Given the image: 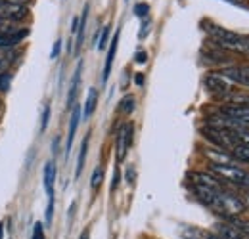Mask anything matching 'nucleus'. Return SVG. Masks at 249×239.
Returning a JSON list of instances; mask_svg holds the SVG:
<instances>
[{"label":"nucleus","instance_id":"8","mask_svg":"<svg viewBox=\"0 0 249 239\" xmlns=\"http://www.w3.org/2000/svg\"><path fill=\"white\" fill-rule=\"evenodd\" d=\"M232 81H228L226 77H222L220 73H213V75H207V79H205V86L207 90L211 92V94H215V96H228L230 94V90H232V85H230Z\"/></svg>","mask_w":249,"mask_h":239},{"label":"nucleus","instance_id":"35","mask_svg":"<svg viewBox=\"0 0 249 239\" xmlns=\"http://www.w3.org/2000/svg\"><path fill=\"white\" fill-rule=\"evenodd\" d=\"M2 230H4V224L0 222V239H2Z\"/></svg>","mask_w":249,"mask_h":239},{"label":"nucleus","instance_id":"31","mask_svg":"<svg viewBox=\"0 0 249 239\" xmlns=\"http://www.w3.org/2000/svg\"><path fill=\"white\" fill-rule=\"evenodd\" d=\"M117 184H119V171H115V172H113V184H111V189H115V188H117Z\"/></svg>","mask_w":249,"mask_h":239},{"label":"nucleus","instance_id":"4","mask_svg":"<svg viewBox=\"0 0 249 239\" xmlns=\"http://www.w3.org/2000/svg\"><path fill=\"white\" fill-rule=\"evenodd\" d=\"M27 16H29V10H27L25 4L10 2V0H0V19L2 21L18 23V21H23Z\"/></svg>","mask_w":249,"mask_h":239},{"label":"nucleus","instance_id":"6","mask_svg":"<svg viewBox=\"0 0 249 239\" xmlns=\"http://www.w3.org/2000/svg\"><path fill=\"white\" fill-rule=\"evenodd\" d=\"M220 115L224 119L234 120L249 128V103H228L220 107Z\"/></svg>","mask_w":249,"mask_h":239},{"label":"nucleus","instance_id":"15","mask_svg":"<svg viewBox=\"0 0 249 239\" xmlns=\"http://www.w3.org/2000/svg\"><path fill=\"white\" fill-rule=\"evenodd\" d=\"M79 120H81V109H79V105H75V107H73V113H71V122H69V132H67V144H65V150H67V153L71 151V146H73V138H75V132H77Z\"/></svg>","mask_w":249,"mask_h":239},{"label":"nucleus","instance_id":"38","mask_svg":"<svg viewBox=\"0 0 249 239\" xmlns=\"http://www.w3.org/2000/svg\"><path fill=\"white\" fill-rule=\"evenodd\" d=\"M248 197H249V186H248Z\"/></svg>","mask_w":249,"mask_h":239},{"label":"nucleus","instance_id":"39","mask_svg":"<svg viewBox=\"0 0 249 239\" xmlns=\"http://www.w3.org/2000/svg\"><path fill=\"white\" fill-rule=\"evenodd\" d=\"M248 102H249V100H248Z\"/></svg>","mask_w":249,"mask_h":239},{"label":"nucleus","instance_id":"12","mask_svg":"<svg viewBox=\"0 0 249 239\" xmlns=\"http://www.w3.org/2000/svg\"><path fill=\"white\" fill-rule=\"evenodd\" d=\"M27 34H29L27 29H18V31H12V33H6V34H0V46L14 48V46L19 44Z\"/></svg>","mask_w":249,"mask_h":239},{"label":"nucleus","instance_id":"19","mask_svg":"<svg viewBox=\"0 0 249 239\" xmlns=\"http://www.w3.org/2000/svg\"><path fill=\"white\" fill-rule=\"evenodd\" d=\"M89 140H90V136H87V138L83 140V144H81V153H79V161H77L75 178H79V176H81V172H83V167H85V159H87V151H89Z\"/></svg>","mask_w":249,"mask_h":239},{"label":"nucleus","instance_id":"33","mask_svg":"<svg viewBox=\"0 0 249 239\" xmlns=\"http://www.w3.org/2000/svg\"><path fill=\"white\" fill-rule=\"evenodd\" d=\"M79 239H89V230H85V232L81 234V238H79Z\"/></svg>","mask_w":249,"mask_h":239},{"label":"nucleus","instance_id":"11","mask_svg":"<svg viewBox=\"0 0 249 239\" xmlns=\"http://www.w3.org/2000/svg\"><path fill=\"white\" fill-rule=\"evenodd\" d=\"M119 36H121V33H119V31H115V36L111 38V44H109V50H107V58H106V65H104V75H102L104 83L109 79V73H111V65H113V60H115V52H117V44H119Z\"/></svg>","mask_w":249,"mask_h":239},{"label":"nucleus","instance_id":"13","mask_svg":"<svg viewBox=\"0 0 249 239\" xmlns=\"http://www.w3.org/2000/svg\"><path fill=\"white\" fill-rule=\"evenodd\" d=\"M16 58H18V52L14 48L0 46V75H6L10 71V67L14 65Z\"/></svg>","mask_w":249,"mask_h":239},{"label":"nucleus","instance_id":"5","mask_svg":"<svg viewBox=\"0 0 249 239\" xmlns=\"http://www.w3.org/2000/svg\"><path fill=\"white\" fill-rule=\"evenodd\" d=\"M132 138H134V124L132 122H124L117 132V142H115V150H117V161L123 163L126 153L132 146Z\"/></svg>","mask_w":249,"mask_h":239},{"label":"nucleus","instance_id":"9","mask_svg":"<svg viewBox=\"0 0 249 239\" xmlns=\"http://www.w3.org/2000/svg\"><path fill=\"white\" fill-rule=\"evenodd\" d=\"M222 77H226L232 83H238L242 86L249 88V65H232V67H224L220 71Z\"/></svg>","mask_w":249,"mask_h":239},{"label":"nucleus","instance_id":"7","mask_svg":"<svg viewBox=\"0 0 249 239\" xmlns=\"http://www.w3.org/2000/svg\"><path fill=\"white\" fill-rule=\"evenodd\" d=\"M54 182H56V165L46 163V167H44V189H46V195H48L46 224H50L52 216H54Z\"/></svg>","mask_w":249,"mask_h":239},{"label":"nucleus","instance_id":"22","mask_svg":"<svg viewBox=\"0 0 249 239\" xmlns=\"http://www.w3.org/2000/svg\"><path fill=\"white\" fill-rule=\"evenodd\" d=\"M102 180H104V171H102V167H96V171H94V174H92V182H90L92 189H98V188H100Z\"/></svg>","mask_w":249,"mask_h":239},{"label":"nucleus","instance_id":"21","mask_svg":"<svg viewBox=\"0 0 249 239\" xmlns=\"http://www.w3.org/2000/svg\"><path fill=\"white\" fill-rule=\"evenodd\" d=\"M134 98L132 96H124L123 100H121V103H119V111L124 113V115H130L132 111H134Z\"/></svg>","mask_w":249,"mask_h":239},{"label":"nucleus","instance_id":"16","mask_svg":"<svg viewBox=\"0 0 249 239\" xmlns=\"http://www.w3.org/2000/svg\"><path fill=\"white\" fill-rule=\"evenodd\" d=\"M81 69H83V63L77 65V71L73 75V81H71V86H69V94H67V107H75V100H77V92H79V83H81Z\"/></svg>","mask_w":249,"mask_h":239},{"label":"nucleus","instance_id":"34","mask_svg":"<svg viewBox=\"0 0 249 239\" xmlns=\"http://www.w3.org/2000/svg\"><path fill=\"white\" fill-rule=\"evenodd\" d=\"M228 2H232V4H242L244 0H228Z\"/></svg>","mask_w":249,"mask_h":239},{"label":"nucleus","instance_id":"28","mask_svg":"<svg viewBox=\"0 0 249 239\" xmlns=\"http://www.w3.org/2000/svg\"><path fill=\"white\" fill-rule=\"evenodd\" d=\"M48 119H50V107L46 105V107H44V113H42V124H40V128H42V130L46 128V124H48Z\"/></svg>","mask_w":249,"mask_h":239},{"label":"nucleus","instance_id":"30","mask_svg":"<svg viewBox=\"0 0 249 239\" xmlns=\"http://www.w3.org/2000/svg\"><path fill=\"white\" fill-rule=\"evenodd\" d=\"M134 60L138 61V63H146V61H148V54H146V52H138Z\"/></svg>","mask_w":249,"mask_h":239},{"label":"nucleus","instance_id":"26","mask_svg":"<svg viewBox=\"0 0 249 239\" xmlns=\"http://www.w3.org/2000/svg\"><path fill=\"white\" fill-rule=\"evenodd\" d=\"M107 38H109V27L106 25V27H104V31H102L100 42H98V48H100V50H104V48H106V44H107Z\"/></svg>","mask_w":249,"mask_h":239},{"label":"nucleus","instance_id":"20","mask_svg":"<svg viewBox=\"0 0 249 239\" xmlns=\"http://www.w3.org/2000/svg\"><path fill=\"white\" fill-rule=\"evenodd\" d=\"M230 155H232L236 161L248 163L249 165V146H238V148H234V150L230 151Z\"/></svg>","mask_w":249,"mask_h":239},{"label":"nucleus","instance_id":"18","mask_svg":"<svg viewBox=\"0 0 249 239\" xmlns=\"http://www.w3.org/2000/svg\"><path fill=\"white\" fill-rule=\"evenodd\" d=\"M96 103H98V92H96V88H90L89 96H87V102H85V119H89L94 113Z\"/></svg>","mask_w":249,"mask_h":239},{"label":"nucleus","instance_id":"2","mask_svg":"<svg viewBox=\"0 0 249 239\" xmlns=\"http://www.w3.org/2000/svg\"><path fill=\"white\" fill-rule=\"evenodd\" d=\"M205 29L211 34V38H213L215 44L226 48V50H232V52H240V54L246 56V52H248V36L238 34L234 31L222 29V27H218L215 23L205 25Z\"/></svg>","mask_w":249,"mask_h":239},{"label":"nucleus","instance_id":"17","mask_svg":"<svg viewBox=\"0 0 249 239\" xmlns=\"http://www.w3.org/2000/svg\"><path fill=\"white\" fill-rule=\"evenodd\" d=\"M87 17H89V4L83 10V16L79 19V29H77V52L81 50L83 42H85V29H87Z\"/></svg>","mask_w":249,"mask_h":239},{"label":"nucleus","instance_id":"10","mask_svg":"<svg viewBox=\"0 0 249 239\" xmlns=\"http://www.w3.org/2000/svg\"><path fill=\"white\" fill-rule=\"evenodd\" d=\"M215 234L218 239H248L236 224H228V222H218L215 226Z\"/></svg>","mask_w":249,"mask_h":239},{"label":"nucleus","instance_id":"27","mask_svg":"<svg viewBox=\"0 0 249 239\" xmlns=\"http://www.w3.org/2000/svg\"><path fill=\"white\" fill-rule=\"evenodd\" d=\"M8 88H10V79H8V75H0V90L6 92Z\"/></svg>","mask_w":249,"mask_h":239},{"label":"nucleus","instance_id":"25","mask_svg":"<svg viewBox=\"0 0 249 239\" xmlns=\"http://www.w3.org/2000/svg\"><path fill=\"white\" fill-rule=\"evenodd\" d=\"M232 224H236V226L242 230V234L249 239V220H234Z\"/></svg>","mask_w":249,"mask_h":239},{"label":"nucleus","instance_id":"24","mask_svg":"<svg viewBox=\"0 0 249 239\" xmlns=\"http://www.w3.org/2000/svg\"><path fill=\"white\" fill-rule=\"evenodd\" d=\"M33 239H44V226L42 222H36L33 228Z\"/></svg>","mask_w":249,"mask_h":239},{"label":"nucleus","instance_id":"23","mask_svg":"<svg viewBox=\"0 0 249 239\" xmlns=\"http://www.w3.org/2000/svg\"><path fill=\"white\" fill-rule=\"evenodd\" d=\"M148 12H150V6L144 4V2H140V4L134 6V16H138V17H146Z\"/></svg>","mask_w":249,"mask_h":239},{"label":"nucleus","instance_id":"1","mask_svg":"<svg viewBox=\"0 0 249 239\" xmlns=\"http://www.w3.org/2000/svg\"><path fill=\"white\" fill-rule=\"evenodd\" d=\"M190 178L194 184L196 197L213 212L226 216V218H236L238 214L246 210L244 203L236 195L228 193L217 176L207 174V172H192Z\"/></svg>","mask_w":249,"mask_h":239},{"label":"nucleus","instance_id":"37","mask_svg":"<svg viewBox=\"0 0 249 239\" xmlns=\"http://www.w3.org/2000/svg\"><path fill=\"white\" fill-rule=\"evenodd\" d=\"M246 56H249V36H248V52H246Z\"/></svg>","mask_w":249,"mask_h":239},{"label":"nucleus","instance_id":"3","mask_svg":"<svg viewBox=\"0 0 249 239\" xmlns=\"http://www.w3.org/2000/svg\"><path fill=\"white\" fill-rule=\"evenodd\" d=\"M209 169H211V172L217 178L232 182V184H238V186H246V188L249 186V172H246L240 167H234L230 163H211Z\"/></svg>","mask_w":249,"mask_h":239},{"label":"nucleus","instance_id":"32","mask_svg":"<svg viewBox=\"0 0 249 239\" xmlns=\"http://www.w3.org/2000/svg\"><path fill=\"white\" fill-rule=\"evenodd\" d=\"M134 81H136V85H138V86H142V85H144V75H136V77H134Z\"/></svg>","mask_w":249,"mask_h":239},{"label":"nucleus","instance_id":"14","mask_svg":"<svg viewBox=\"0 0 249 239\" xmlns=\"http://www.w3.org/2000/svg\"><path fill=\"white\" fill-rule=\"evenodd\" d=\"M182 238L184 239H218V236L213 234V232L203 230V228L186 226V228H182Z\"/></svg>","mask_w":249,"mask_h":239},{"label":"nucleus","instance_id":"36","mask_svg":"<svg viewBox=\"0 0 249 239\" xmlns=\"http://www.w3.org/2000/svg\"><path fill=\"white\" fill-rule=\"evenodd\" d=\"M2 111H4V107H2V102H0V117H2Z\"/></svg>","mask_w":249,"mask_h":239},{"label":"nucleus","instance_id":"29","mask_svg":"<svg viewBox=\"0 0 249 239\" xmlns=\"http://www.w3.org/2000/svg\"><path fill=\"white\" fill-rule=\"evenodd\" d=\"M60 50H62V40H58V42L54 44V48H52V60H56V58L60 56Z\"/></svg>","mask_w":249,"mask_h":239}]
</instances>
